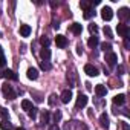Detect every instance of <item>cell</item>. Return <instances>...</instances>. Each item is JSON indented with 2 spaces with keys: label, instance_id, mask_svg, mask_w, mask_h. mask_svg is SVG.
I'll list each match as a JSON object with an SVG mask.
<instances>
[{
  "label": "cell",
  "instance_id": "1",
  "mask_svg": "<svg viewBox=\"0 0 130 130\" xmlns=\"http://www.w3.org/2000/svg\"><path fill=\"white\" fill-rule=\"evenodd\" d=\"M2 93H3V96L6 98V100H15L17 98V93H15V90L12 89V86H9L8 83H5L3 86H2Z\"/></svg>",
  "mask_w": 130,
  "mask_h": 130
},
{
  "label": "cell",
  "instance_id": "2",
  "mask_svg": "<svg viewBox=\"0 0 130 130\" xmlns=\"http://www.w3.org/2000/svg\"><path fill=\"white\" fill-rule=\"evenodd\" d=\"M116 31H118V34H119L122 38H128V32H130V29H128V26H127L125 23H119V25L116 26Z\"/></svg>",
  "mask_w": 130,
  "mask_h": 130
},
{
  "label": "cell",
  "instance_id": "3",
  "mask_svg": "<svg viewBox=\"0 0 130 130\" xmlns=\"http://www.w3.org/2000/svg\"><path fill=\"white\" fill-rule=\"evenodd\" d=\"M87 101H89V98H87L84 93H78V96H77V103H75V107H77V109H83V107H86Z\"/></svg>",
  "mask_w": 130,
  "mask_h": 130
},
{
  "label": "cell",
  "instance_id": "4",
  "mask_svg": "<svg viewBox=\"0 0 130 130\" xmlns=\"http://www.w3.org/2000/svg\"><path fill=\"white\" fill-rule=\"evenodd\" d=\"M101 17H103V20H106V22H110V20L113 19V11H112V8H109V6H104V8L101 9Z\"/></svg>",
  "mask_w": 130,
  "mask_h": 130
},
{
  "label": "cell",
  "instance_id": "5",
  "mask_svg": "<svg viewBox=\"0 0 130 130\" xmlns=\"http://www.w3.org/2000/svg\"><path fill=\"white\" fill-rule=\"evenodd\" d=\"M60 100H61V103H63V104H68V103L72 100V92H71L69 89L63 90V92H61V95H60Z\"/></svg>",
  "mask_w": 130,
  "mask_h": 130
},
{
  "label": "cell",
  "instance_id": "6",
  "mask_svg": "<svg viewBox=\"0 0 130 130\" xmlns=\"http://www.w3.org/2000/svg\"><path fill=\"white\" fill-rule=\"evenodd\" d=\"M106 61H107L109 66H115L116 61H118L116 54H115V52H107V54H106Z\"/></svg>",
  "mask_w": 130,
  "mask_h": 130
},
{
  "label": "cell",
  "instance_id": "7",
  "mask_svg": "<svg viewBox=\"0 0 130 130\" xmlns=\"http://www.w3.org/2000/svg\"><path fill=\"white\" fill-rule=\"evenodd\" d=\"M84 72L89 77H96L98 75V69L93 66V64H86V66H84Z\"/></svg>",
  "mask_w": 130,
  "mask_h": 130
},
{
  "label": "cell",
  "instance_id": "8",
  "mask_svg": "<svg viewBox=\"0 0 130 130\" xmlns=\"http://www.w3.org/2000/svg\"><path fill=\"white\" fill-rule=\"evenodd\" d=\"M55 43H57L58 47L63 49V47H66V46H68V38L64 37V35H57V37H55Z\"/></svg>",
  "mask_w": 130,
  "mask_h": 130
},
{
  "label": "cell",
  "instance_id": "9",
  "mask_svg": "<svg viewBox=\"0 0 130 130\" xmlns=\"http://www.w3.org/2000/svg\"><path fill=\"white\" fill-rule=\"evenodd\" d=\"M118 17H119L122 22H127V20L130 19V11H128V8H121L119 12H118Z\"/></svg>",
  "mask_w": 130,
  "mask_h": 130
},
{
  "label": "cell",
  "instance_id": "10",
  "mask_svg": "<svg viewBox=\"0 0 130 130\" xmlns=\"http://www.w3.org/2000/svg\"><path fill=\"white\" fill-rule=\"evenodd\" d=\"M3 77L8 78V80H12V81H17V80H19L17 74H15L14 71H11V69H5V71H3Z\"/></svg>",
  "mask_w": 130,
  "mask_h": 130
},
{
  "label": "cell",
  "instance_id": "11",
  "mask_svg": "<svg viewBox=\"0 0 130 130\" xmlns=\"http://www.w3.org/2000/svg\"><path fill=\"white\" fill-rule=\"evenodd\" d=\"M40 58H41V61H49V58H51V51H49V47H43V49L40 51Z\"/></svg>",
  "mask_w": 130,
  "mask_h": 130
},
{
  "label": "cell",
  "instance_id": "12",
  "mask_svg": "<svg viewBox=\"0 0 130 130\" xmlns=\"http://www.w3.org/2000/svg\"><path fill=\"white\" fill-rule=\"evenodd\" d=\"M95 93H96L98 96H106V93H107L106 86H103V84H96V86H95Z\"/></svg>",
  "mask_w": 130,
  "mask_h": 130
},
{
  "label": "cell",
  "instance_id": "13",
  "mask_svg": "<svg viewBox=\"0 0 130 130\" xmlns=\"http://www.w3.org/2000/svg\"><path fill=\"white\" fill-rule=\"evenodd\" d=\"M31 34V26L29 25H22L20 26V35L22 37H28Z\"/></svg>",
  "mask_w": 130,
  "mask_h": 130
},
{
  "label": "cell",
  "instance_id": "14",
  "mask_svg": "<svg viewBox=\"0 0 130 130\" xmlns=\"http://www.w3.org/2000/svg\"><path fill=\"white\" fill-rule=\"evenodd\" d=\"M28 78L29 80H37L38 78V71L35 68H29L28 69Z\"/></svg>",
  "mask_w": 130,
  "mask_h": 130
},
{
  "label": "cell",
  "instance_id": "15",
  "mask_svg": "<svg viewBox=\"0 0 130 130\" xmlns=\"http://www.w3.org/2000/svg\"><path fill=\"white\" fill-rule=\"evenodd\" d=\"M125 103V95H116V96H113V104H116V106H122Z\"/></svg>",
  "mask_w": 130,
  "mask_h": 130
},
{
  "label": "cell",
  "instance_id": "16",
  "mask_svg": "<svg viewBox=\"0 0 130 130\" xmlns=\"http://www.w3.org/2000/svg\"><path fill=\"white\" fill-rule=\"evenodd\" d=\"M0 128H2V130H15L14 125L9 121H6V119H3L2 122H0Z\"/></svg>",
  "mask_w": 130,
  "mask_h": 130
},
{
  "label": "cell",
  "instance_id": "17",
  "mask_svg": "<svg viewBox=\"0 0 130 130\" xmlns=\"http://www.w3.org/2000/svg\"><path fill=\"white\" fill-rule=\"evenodd\" d=\"M71 31H72L75 35H80V34H81V31H83V26H81L80 23H74V25L71 26Z\"/></svg>",
  "mask_w": 130,
  "mask_h": 130
},
{
  "label": "cell",
  "instance_id": "18",
  "mask_svg": "<svg viewBox=\"0 0 130 130\" xmlns=\"http://www.w3.org/2000/svg\"><path fill=\"white\" fill-rule=\"evenodd\" d=\"M100 122H101V125L103 127H109V116L106 115V113H101V116H100Z\"/></svg>",
  "mask_w": 130,
  "mask_h": 130
},
{
  "label": "cell",
  "instance_id": "19",
  "mask_svg": "<svg viewBox=\"0 0 130 130\" xmlns=\"http://www.w3.org/2000/svg\"><path fill=\"white\" fill-rule=\"evenodd\" d=\"M77 122L78 121H68L64 124V130H75L77 128Z\"/></svg>",
  "mask_w": 130,
  "mask_h": 130
},
{
  "label": "cell",
  "instance_id": "20",
  "mask_svg": "<svg viewBox=\"0 0 130 130\" xmlns=\"http://www.w3.org/2000/svg\"><path fill=\"white\" fill-rule=\"evenodd\" d=\"M22 109H23V110H28V112H29V110L32 109V103H31L29 100H23V101H22Z\"/></svg>",
  "mask_w": 130,
  "mask_h": 130
},
{
  "label": "cell",
  "instance_id": "21",
  "mask_svg": "<svg viewBox=\"0 0 130 130\" xmlns=\"http://www.w3.org/2000/svg\"><path fill=\"white\" fill-rule=\"evenodd\" d=\"M80 8H83L84 11H89V9H92V3L86 2V0H81V2H80Z\"/></svg>",
  "mask_w": 130,
  "mask_h": 130
},
{
  "label": "cell",
  "instance_id": "22",
  "mask_svg": "<svg viewBox=\"0 0 130 130\" xmlns=\"http://www.w3.org/2000/svg\"><path fill=\"white\" fill-rule=\"evenodd\" d=\"M49 119H51V113H49L47 110H44V112L41 113V122H43V124H47Z\"/></svg>",
  "mask_w": 130,
  "mask_h": 130
},
{
  "label": "cell",
  "instance_id": "23",
  "mask_svg": "<svg viewBox=\"0 0 130 130\" xmlns=\"http://www.w3.org/2000/svg\"><path fill=\"white\" fill-rule=\"evenodd\" d=\"M6 64V58H5V54H3V47L0 46V68H3Z\"/></svg>",
  "mask_w": 130,
  "mask_h": 130
},
{
  "label": "cell",
  "instance_id": "24",
  "mask_svg": "<svg viewBox=\"0 0 130 130\" xmlns=\"http://www.w3.org/2000/svg\"><path fill=\"white\" fill-rule=\"evenodd\" d=\"M98 43H100V41H98V37H90V38H89V41H87V44H89L90 47H95Z\"/></svg>",
  "mask_w": 130,
  "mask_h": 130
},
{
  "label": "cell",
  "instance_id": "25",
  "mask_svg": "<svg viewBox=\"0 0 130 130\" xmlns=\"http://www.w3.org/2000/svg\"><path fill=\"white\" fill-rule=\"evenodd\" d=\"M40 68H41L43 71H51V63H49V61H41V63H40Z\"/></svg>",
  "mask_w": 130,
  "mask_h": 130
},
{
  "label": "cell",
  "instance_id": "26",
  "mask_svg": "<svg viewBox=\"0 0 130 130\" xmlns=\"http://www.w3.org/2000/svg\"><path fill=\"white\" fill-rule=\"evenodd\" d=\"M83 15H84V19H86V20H89V19H92V17L95 15V11H93V9H89V11H84V14H83Z\"/></svg>",
  "mask_w": 130,
  "mask_h": 130
},
{
  "label": "cell",
  "instance_id": "27",
  "mask_svg": "<svg viewBox=\"0 0 130 130\" xmlns=\"http://www.w3.org/2000/svg\"><path fill=\"white\" fill-rule=\"evenodd\" d=\"M40 43H41V46H43V47H47L51 41H49V38H47V37H44V35H43V37L40 38Z\"/></svg>",
  "mask_w": 130,
  "mask_h": 130
},
{
  "label": "cell",
  "instance_id": "28",
  "mask_svg": "<svg viewBox=\"0 0 130 130\" xmlns=\"http://www.w3.org/2000/svg\"><path fill=\"white\" fill-rule=\"evenodd\" d=\"M101 49L107 54V52H110V49H112V44L110 43H101Z\"/></svg>",
  "mask_w": 130,
  "mask_h": 130
},
{
  "label": "cell",
  "instance_id": "29",
  "mask_svg": "<svg viewBox=\"0 0 130 130\" xmlns=\"http://www.w3.org/2000/svg\"><path fill=\"white\" fill-rule=\"evenodd\" d=\"M0 118H3V119L8 118V110L5 107H2V106H0Z\"/></svg>",
  "mask_w": 130,
  "mask_h": 130
},
{
  "label": "cell",
  "instance_id": "30",
  "mask_svg": "<svg viewBox=\"0 0 130 130\" xmlns=\"http://www.w3.org/2000/svg\"><path fill=\"white\" fill-rule=\"evenodd\" d=\"M37 113H38V109H35V107H32V109L29 110V118H32V119H35V118H37Z\"/></svg>",
  "mask_w": 130,
  "mask_h": 130
},
{
  "label": "cell",
  "instance_id": "31",
  "mask_svg": "<svg viewBox=\"0 0 130 130\" xmlns=\"http://www.w3.org/2000/svg\"><path fill=\"white\" fill-rule=\"evenodd\" d=\"M55 104H57V95L52 93V95L49 96V106H55Z\"/></svg>",
  "mask_w": 130,
  "mask_h": 130
},
{
  "label": "cell",
  "instance_id": "32",
  "mask_svg": "<svg viewBox=\"0 0 130 130\" xmlns=\"http://www.w3.org/2000/svg\"><path fill=\"white\" fill-rule=\"evenodd\" d=\"M60 119H61V110H57V112L54 113V121H55V122H58Z\"/></svg>",
  "mask_w": 130,
  "mask_h": 130
},
{
  "label": "cell",
  "instance_id": "33",
  "mask_svg": "<svg viewBox=\"0 0 130 130\" xmlns=\"http://www.w3.org/2000/svg\"><path fill=\"white\" fill-rule=\"evenodd\" d=\"M103 31H104V34H106L107 37H112V29H110L109 26H104V29H103Z\"/></svg>",
  "mask_w": 130,
  "mask_h": 130
},
{
  "label": "cell",
  "instance_id": "34",
  "mask_svg": "<svg viewBox=\"0 0 130 130\" xmlns=\"http://www.w3.org/2000/svg\"><path fill=\"white\" fill-rule=\"evenodd\" d=\"M75 130H87V127L84 124H81V122H77V128Z\"/></svg>",
  "mask_w": 130,
  "mask_h": 130
},
{
  "label": "cell",
  "instance_id": "35",
  "mask_svg": "<svg viewBox=\"0 0 130 130\" xmlns=\"http://www.w3.org/2000/svg\"><path fill=\"white\" fill-rule=\"evenodd\" d=\"M89 29H90V32H93V34H96V32H98V26H96V25H90V26H89Z\"/></svg>",
  "mask_w": 130,
  "mask_h": 130
},
{
  "label": "cell",
  "instance_id": "36",
  "mask_svg": "<svg viewBox=\"0 0 130 130\" xmlns=\"http://www.w3.org/2000/svg\"><path fill=\"white\" fill-rule=\"evenodd\" d=\"M49 130H60V127L57 124H52V125H49Z\"/></svg>",
  "mask_w": 130,
  "mask_h": 130
},
{
  "label": "cell",
  "instance_id": "37",
  "mask_svg": "<svg viewBox=\"0 0 130 130\" xmlns=\"http://www.w3.org/2000/svg\"><path fill=\"white\" fill-rule=\"evenodd\" d=\"M52 26H54V29H58V28H60V25H58V22H55V20L52 22Z\"/></svg>",
  "mask_w": 130,
  "mask_h": 130
},
{
  "label": "cell",
  "instance_id": "38",
  "mask_svg": "<svg viewBox=\"0 0 130 130\" xmlns=\"http://www.w3.org/2000/svg\"><path fill=\"white\" fill-rule=\"evenodd\" d=\"M118 72H119V75H122L124 74V68L122 66H118Z\"/></svg>",
  "mask_w": 130,
  "mask_h": 130
},
{
  "label": "cell",
  "instance_id": "39",
  "mask_svg": "<svg viewBox=\"0 0 130 130\" xmlns=\"http://www.w3.org/2000/svg\"><path fill=\"white\" fill-rule=\"evenodd\" d=\"M77 49H78V51H77L78 54H83V47H81V44H78V46H77Z\"/></svg>",
  "mask_w": 130,
  "mask_h": 130
},
{
  "label": "cell",
  "instance_id": "40",
  "mask_svg": "<svg viewBox=\"0 0 130 130\" xmlns=\"http://www.w3.org/2000/svg\"><path fill=\"white\" fill-rule=\"evenodd\" d=\"M124 46L128 49V40H127V38H124Z\"/></svg>",
  "mask_w": 130,
  "mask_h": 130
},
{
  "label": "cell",
  "instance_id": "41",
  "mask_svg": "<svg viewBox=\"0 0 130 130\" xmlns=\"http://www.w3.org/2000/svg\"><path fill=\"white\" fill-rule=\"evenodd\" d=\"M0 78H3V71H2V68H0Z\"/></svg>",
  "mask_w": 130,
  "mask_h": 130
},
{
  "label": "cell",
  "instance_id": "42",
  "mask_svg": "<svg viewBox=\"0 0 130 130\" xmlns=\"http://www.w3.org/2000/svg\"><path fill=\"white\" fill-rule=\"evenodd\" d=\"M15 130H25V128H23V127H17Z\"/></svg>",
  "mask_w": 130,
  "mask_h": 130
}]
</instances>
